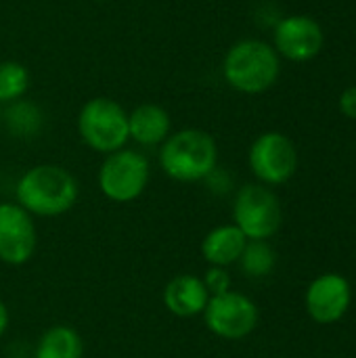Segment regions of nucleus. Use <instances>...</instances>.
<instances>
[{"label": "nucleus", "mask_w": 356, "mask_h": 358, "mask_svg": "<svg viewBox=\"0 0 356 358\" xmlns=\"http://www.w3.org/2000/svg\"><path fill=\"white\" fill-rule=\"evenodd\" d=\"M210 294L204 279L195 275H178L164 289V304L176 317H195L201 315Z\"/></svg>", "instance_id": "f8f14e48"}, {"label": "nucleus", "mask_w": 356, "mask_h": 358, "mask_svg": "<svg viewBox=\"0 0 356 358\" xmlns=\"http://www.w3.org/2000/svg\"><path fill=\"white\" fill-rule=\"evenodd\" d=\"M281 73V59L273 44L256 38L235 42L222 61V76L231 88L243 94L266 92Z\"/></svg>", "instance_id": "f257e3e1"}, {"label": "nucleus", "mask_w": 356, "mask_h": 358, "mask_svg": "<svg viewBox=\"0 0 356 358\" xmlns=\"http://www.w3.org/2000/svg\"><path fill=\"white\" fill-rule=\"evenodd\" d=\"M218 164V147L216 141L199 130L185 128L180 132L170 134L159 151L162 170L180 182H195L208 178Z\"/></svg>", "instance_id": "7ed1b4c3"}, {"label": "nucleus", "mask_w": 356, "mask_h": 358, "mask_svg": "<svg viewBox=\"0 0 356 358\" xmlns=\"http://www.w3.org/2000/svg\"><path fill=\"white\" fill-rule=\"evenodd\" d=\"M170 130H172L170 113L159 105L145 103L128 113V134L138 145L145 147L159 145L170 136Z\"/></svg>", "instance_id": "ddd939ff"}, {"label": "nucleus", "mask_w": 356, "mask_h": 358, "mask_svg": "<svg viewBox=\"0 0 356 358\" xmlns=\"http://www.w3.org/2000/svg\"><path fill=\"white\" fill-rule=\"evenodd\" d=\"M250 168L262 185H283L298 170V149L281 132H264L250 147Z\"/></svg>", "instance_id": "0eeeda50"}, {"label": "nucleus", "mask_w": 356, "mask_h": 358, "mask_svg": "<svg viewBox=\"0 0 356 358\" xmlns=\"http://www.w3.org/2000/svg\"><path fill=\"white\" fill-rule=\"evenodd\" d=\"M245 243H248L245 235L235 224H225V227H216L206 235L201 243V254L212 266L225 268L241 258Z\"/></svg>", "instance_id": "4468645a"}, {"label": "nucleus", "mask_w": 356, "mask_h": 358, "mask_svg": "<svg viewBox=\"0 0 356 358\" xmlns=\"http://www.w3.org/2000/svg\"><path fill=\"white\" fill-rule=\"evenodd\" d=\"M29 86V73L19 61H0V105L19 101Z\"/></svg>", "instance_id": "f3484780"}, {"label": "nucleus", "mask_w": 356, "mask_h": 358, "mask_svg": "<svg viewBox=\"0 0 356 358\" xmlns=\"http://www.w3.org/2000/svg\"><path fill=\"white\" fill-rule=\"evenodd\" d=\"M78 132L82 141L99 153H113L128 143V113L126 109L107 96H94L80 109Z\"/></svg>", "instance_id": "20e7f679"}, {"label": "nucleus", "mask_w": 356, "mask_h": 358, "mask_svg": "<svg viewBox=\"0 0 356 358\" xmlns=\"http://www.w3.org/2000/svg\"><path fill=\"white\" fill-rule=\"evenodd\" d=\"M0 120H2V109H0Z\"/></svg>", "instance_id": "5701e85b"}, {"label": "nucleus", "mask_w": 356, "mask_h": 358, "mask_svg": "<svg viewBox=\"0 0 356 358\" xmlns=\"http://www.w3.org/2000/svg\"><path fill=\"white\" fill-rule=\"evenodd\" d=\"M204 283H206L208 294H212V296L225 294V292H229V287H231V279H229V275L225 273V268H220V266H212V268L208 271Z\"/></svg>", "instance_id": "6ab92c4d"}, {"label": "nucleus", "mask_w": 356, "mask_h": 358, "mask_svg": "<svg viewBox=\"0 0 356 358\" xmlns=\"http://www.w3.org/2000/svg\"><path fill=\"white\" fill-rule=\"evenodd\" d=\"M338 105H340L342 115H346V117H350V120H356V86L346 88V90L340 94Z\"/></svg>", "instance_id": "aec40b11"}, {"label": "nucleus", "mask_w": 356, "mask_h": 358, "mask_svg": "<svg viewBox=\"0 0 356 358\" xmlns=\"http://www.w3.org/2000/svg\"><path fill=\"white\" fill-rule=\"evenodd\" d=\"M78 199L76 178L61 166L42 164L29 168L17 182L19 206L36 216L65 214Z\"/></svg>", "instance_id": "f03ea898"}, {"label": "nucleus", "mask_w": 356, "mask_h": 358, "mask_svg": "<svg viewBox=\"0 0 356 358\" xmlns=\"http://www.w3.org/2000/svg\"><path fill=\"white\" fill-rule=\"evenodd\" d=\"M4 122L8 126V130L17 136H29V134H38V130L42 128V111L29 103V101H15L8 103L6 111H4Z\"/></svg>", "instance_id": "dca6fc26"}, {"label": "nucleus", "mask_w": 356, "mask_h": 358, "mask_svg": "<svg viewBox=\"0 0 356 358\" xmlns=\"http://www.w3.org/2000/svg\"><path fill=\"white\" fill-rule=\"evenodd\" d=\"M204 321L218 338L241 340L256 329L258 308L248 296L229 289L225 294L210 296L204 308Z\"/></svg>", "instance_id": "6e6552de"}, {"label": "nucleus", "mask_w": 356, "mask_h": 358, "mask_svg": "<svg viewBox=\"0 0 356 358\" xmlns=\"http://www.w3.org/2000/svg\"><path fill=\"white\" fill-rule=\"evenodd\" d=\"M92 2H105V0H92Z\"/></svg>", "instance_id": "4be33fe9"}, {"label": "nucleus", "mask_w": 356, "mask_h": 358, "mask_svg": "<svg viewBox=\"0 0 356 358\" xmlns=\"http://www.w3.org/2000/svg\"><path fill=\"white\" fill-rule=\"evenodd\" d=\"M233 220L248 241H266L283 222L279 197L266 185H245L235 197Z\"/></svg>", "instance_id": "39448f33"}, {"label": "nucleus", "mask_w": 356, "mask_h": 358, "mask_svg": "<svg viewBox=\"0 0 356 358\" xmlns=\"http://www.w3.org/2000/svg\"><path fill=\"white\" fill-rule=\"evenodd\" d=\"M36 250L31 214L19 203H0V260L13 266L25 264Z\"/></svg>", "instance_id": "9b49d317"}, {"label": "nucleus", "mask_w": 356, "mask_h": 358, "mask_svg": "<svg viewBox=\"0 0 356 358\" xmlns=\"http://www.w3.org/2000/svg\"><path fill=\"white\" fill-rule=\"evenodd\" d=\"M149 162L143 153L132 149H120L107 155L99 170V187L111 201L136 199L149 182Z\"/></svg>", "instance_id": "423d86ee"}, {"label": "nucleus", "mask_w": 356, "mask_h": 358, "mask_svg": "<svg viewBox=\"0 0 356 358\" xmlns=\"http://www.w3.org/2000/svg\"><path fill=\"white\" fill-rule=\"evenodd\" d=\"M325 44V34L319 21L308 15H287L273 31V48L279 57L304 63L315 59Z\"/></svg>", "instance_id": "1a4fd4ad"}, {"label": "nucleus", "mask_w": 356, "mask_h": 358, "mask_svg": "<svg viewBox=\"0 0 356 358\" xmlns=\"http://www.w3.org/2000/svg\"><path fill=\"white\" fill-rule=\"evenodd\" d=\"M6 325H8V313H6V306L0 302V338L6 331Z\"/></svg>", "instance_id": "412c9836"}, {"label": "nucleus", "mask_w": 356, "mask_h": 358, "mask_svg": "<svg viewBox=\"0 0 356 358\" xmlns=\"http://www.w3.org/2000/svg\"><path fill=\"white\" fill-rule=\"evenodd\" d=\"M241 268L250 277H266L277 262L275 250L266 241H248L239 258Z\"/></svg>", "instance_id": "a211bd4d"}, {"label": "nucleus", "mask_w": 356, "mask_h": 358, "mask_svg": "<svg viewBox=\"0 0 356 358\" xmlns=\"http://www.w3.org/2000/svg\"><path fill=\"white\" fill-rule=\"evenodd\" d=\"M353 289L346 277L338 273L319 275L306 289L304 304L308 317L319 325L338 323L350 308Z\"/></svg>", "instance_id": "9d476101"}, {"label": "nucleus", "mask_w": 356, "mask_h": 358, "mask_svg": "<svg viewBox=\"0 0 356 358\" xmlns=\"http://www.w3.org/2000/svg\"><path fill=\"white\" fill-rule=\"evenodd\" d=\"M82 338L65 325L50 327L36 346V358H82Z\"/></svg>", "instance_id": "2eb2a0df"}]
</instances>
